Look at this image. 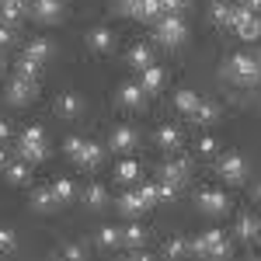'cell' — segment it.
<instances>
[{
	"mask_svg": "<svg viewBox=\"0 0 261 261\" xmlns=\"http://www.w3.org/2000/svg\"><path fill=\"white\" fill-rule=\"evenodd\" d=\"M53 195H56L60 205H66V202H73L77 188H73V181H70V178H56V181H53Z\"/></svg>",
	"mask_w": 261,
	"mask_h": 261,
	"instance_id": "f1b7e54d",
	"label": "cell"
},
{
	"mask_svg": "<svg viewBox=\"0 0 261 261\" xmlns=\"http://www.w3.org/2000/svg\"><path fill=\"white\" fill-rule=\"evenodd\" d=\"M119 213L122 216H129V220H136V216H143L146 213V202H143V195L133 188V192H125L119 199Z\"/></svg>",
	"mask_w": 261,
	"mask_h": 261,
	"instance_id": "9a60e30c",
	"label": "cell"
},
{
	"mask_svg": "<svg viewBox=\"0 0 261 261\" xmlns=\"http://www.w3.org/2000/svg\"><path fill=\"white\" fill-rule=\"evenodd\" d=\"M39 60H32V56H21L18 60V77H28V81H39Z\"/></svg>",
	"mask_w": 261,
	"mask_h": 261,
	"instance_id": "d6a6232c",
	"label": "cell"
},
{
	"mask_svg": "<svg viewBox=\"0 0 261 261\" xmlns=\"http://www.w3.org/2000/svg\"><path fill=\"white\" fill-rule=\"evenodd\" d=\"M35 98V81H28V77H14V81L7 84V105H28V101Z\"/></svg>",
	"mask_w": 261,
	"mask_h": 261,
	"instance_id": "52a82bcc",
	"label": "cell"
},
{
	"mask_svg": "<svg viewBox=\"0 0 261 261\" xmlns=\"http://www.w3.org/2000/svg\"><path fill=\"white\" fill-rule=\"evenodd\" d=\"M188 119L195 122V125H213V122L220 119V105H213V101H199V108H195Z\"/></svg>",
	"mask_w": 261,
	"mask_h": 261,
	"instance_id": "ffe728a7",
	"label": "cell"
},
{
	"mask_svg": "<svg viewBox=\"0 0 261 261\" xmlns=\"http://www.w3.org/2000/svg\"><path fill=\"white\" fill-rule=\"evenodd\" d=\"M11 251H18V233L11 226H0V254H11Z\"/></svg>",
	"mask_w": 261,
	"mask_h": 261,
	"instance_id": "d590c367",
	"label": "cell"
},
{
	"mask_svg": "<svg viewBox=\"0 0 261 261\" xmlns=\"http://www.w3.org/2000/svg\"><path fill=\"white\" fill-rule=\"evenodd\" d=\"M28 11H32V7H28L24 0H0V21L11 24V28H18L21 21L28 18Z\"/></svg>",
	"mask_w": 261,
	"mask_h": 261,
	"instance_id": "9c48e42d",
	"label": "cell"
},
{
	"mask_svg": "<svg viewBox=\"0 0 261 261\" xmlns=\"http://www.w3.org/2000/svg\"><path fill=\"white\" fill-rule=\"evenodd\" d=\"M258 60H261V56H258Z\"/></svg>",
	"mask_w": 261,
	"mask_h": 261,
	"instance_id": "f907efd6",
	"label": "cell"
},
{
	"mask_svg": "<svg viewBox=\"0 0 261 261\" xmlns=\"http://www.w3.org/2000/svg\"><path fill=\"white\" fill-rule=\"evenodd\" d=\"M119 11L129 14V18H136V14H140V0H119Z\"/></svg>",
	"mask_w": 261,
	"mask_h": 261,
	"instance_id": "b9f144b4",
	"label": "cell"
},
{
	"mask_svg": "<svg viewBox=\"0 0 261 261\" xmlns=\"http://www.w3.org/2000/svg\"><path fill=\"white\" fill-rule=\"evenodd\" d=\"M136 146V133L129 125H115L112 129V140H108V150H119V153H129Z\"/></svg>",
	"mask_w": 261,
	"mask_h": 261,
	"instance_id": "4fadbf2b",
	"label": "cell"
},
{
	"mask_svg": "<svg viewBox=\"0 0 261 261\" xmlns=\"http://www.w3.org/2000/svg\"><path fill=\"white\" fill-rule=\"evenodd\" d=\"M164 254H167V258H181V254H188V241H181V237L167 241V244H164Z\"/></svg>",
	"mask_w": 261,
	"mask_h": 261,
	"instance_id": "8d00e7d4",
	"label": "cell"
},
{
	"mask_svg": "<svg viewBox=\"0 0 261 261\" xmlns=\"http://www.w3.org/2000/svg\"><path fill=\"white\" fill-rule=\"evenodd\" d=\"M188 7V0H161V11L164 14H181Z\"/></svg>",
	"mask_w": 261,
	"mask_h": 261,
	"instance_id": "ab89813d",
	"label": "cell"
},
{
	"mask_svg": "<svg viewBox=\"0 0 261 261\" xmlns=\"http://www.w3.org/2000/svg\"><path fill=\"white\" fill-rule=\"evenodd\" d=\"M63 150H66V157H70V161L77 164V157H81V150H84V140H81V136H70V140L63 143Z\"/></svg>",
	"mask_w": 261,
	"mask_h": 261,
	"instance_id": "74e56055",
	"label": "cell"
},
{
	"mask_svg": "<svg viewBox=\"0 0 261 261\" xmlns=\"http://www.w3.org/2000/svg\"><path fill=\"white\" fill-rule=\"evenodd\" d=\"M84 108V101L73 94V91H63V94H56V112H60L63 119H77Z\"/></svg>",
	"mask_w": 261,
	"mask_h": 261,
	"instance_id": "2e32d148",
	"label": "cell"
},
{
	"mask_svg": "<svg viewBox=\"0 0 261 261\" xmlns=\"http://www.w3.org/2000/svg\"><path fill=\"white\" fill-rule=\"evenodd\" d=\"M7 136H11V125H7V122H4V119H0V143H4V140H7Z\"/></svg>",
	"mask_w": 261,
	"mask_h": 261,
	"instance_id": "f6af8a7d",
	"label": "cell"
},
{
	"mask_svg": "<svg viewBox=\"0 0 261 261\" xmlns=\"http://www.w3.org/2000/svg\"><path fill=\"white\" fill-rule=\"evenodd\" d=\"M202 241H205V254H209V258H226V254L233 251L223 230H205V233H202Z\"/></svg>",
	"mask_w": 261,
	"mask_h": 261,
	"instance_id": "30bf717a",
	"label": "cell"
},
{
	"mask_svg": "<svg viewBox=\"0 0 261 261\" xmlns=\"http://www.w3.org/2000/svg\"><path fill=\"white\" fill-rule=\"evenodd\" d=\"M258 230H261V223L254 220V216H247V213L237 216V237H241V241H254V237H258Z\"/></svg>",
	"mask_w": 261,
	"mask_h": 261,
	"instance_id": "d4e9b609",
	"label": "cell"
},
{
	"mask_svg": "<svg viewBox=\"0 0 261 261\" xmlns=\"http://www.w3.org/2000/svg\"><path fill=\"white\" fill-rule=\"evenodd\" d=\"M150 63H153V53H150V45H146V42H136V45L129 49V66L140 73L143 66H150Z\"/></svg>",
	"mask_w": 261,
	"mask_h": 261,
	"instance_id": "cb8c5ba5",
	"label": "cell"
},
{
	"mask_svg": "<svg viewBox=\"0 0 261 261\" xmlns=\"http://www.w3.org/2000/svg\"><path fill=\"white\" fill-rule=\"evenodd\" d=\"M199 205H202V213H209V216H223V213L230 209V199H226V192L202 188L199 192Z\"/></svg>",
	"mask_w": 261,
	"mask_h": 261,
	"instance_id": "8992f818",
	"label": "cell"
},
{
	"mask_svg": "<svg viewBox=\"0 0 261 261\" xmlns=\"http://www.w3.org/2000/svg\"><path fill=\"white\" fill-rule=\"evenodd\" d=\"M153 24H157V42L167 45V49H174L188 39V24L181 21V14H161Z\"/></svg>",
	"mask_w": 261,
	"mask_h": 261,
	"instance_id": "3957f363",
	"label": "cell"
},
{
	"mask_svg": "<svg viewBox=\"0 0 261 261\" xmlns=\"http://www.w3.org/2000/svg\"><path fill=\"white\" fill-rule=\"evenodd\" d=\"M140 87L146 91V94H157V91L164 87V70L157 66V63H150V66L140 70Z\"/></svg>",
	"mask_w": 261,
	"mask_h": 261,
	"instance_id": "5bb4252c",
	"label": "cell"
},
{
	"mask_svg": "<svg viewBox=\"0 0 261 261\" xmlns=\"http://www.w3.org/2000/svg\"><path fill=\"white\" fill-rule=\"evenodd\" d=\"M230 14H233V7L230 4H223V0H213V7H209V18L223 24V28H230Z\"/></svg>",
	"mask_w": 261,
	"mask_h": 261,
	"instance_id": "f546056e",
	"label": "cell"
},
{
	"mask_svg": "<svg viewBox=\"0 0 261 261\" xmlns=\"http://www.w3.org/2000/svg\"><path fill=\"white\" fill-rule=\"evenodd\" d=\"M188 174H192V164H188V161H167L161 167V178L171 181V185H178V188L188 181Z\"/></svg>",
	"mask_w": 261,
	"mask_h": 261,
	"instance_id": "7c38bea8",
	"label": "cell"
},
{
	"mask_svg": "<svg viewBox=\"0 0 261 261\" xmlns=\"http://www.w3.org/2000/svg\"><path fill=\"white\" fill-rule=\"evenodd\" d=\"M223 73L233 84H241V87H254L261 81V60L258 56H247V53H233L226 60V66H223Z\"/></svg>",
	"mask_w": 261,
	"mask_h": 261,
	"instance_id": "6da1fadb",
	"label": "cell"
},
{
	"mask_svg": "<svg viewBox=\"0 0 261 261\" xmlns=\"http://www.w3.org/2000/svg\"><path fill=\"white\" fill-rule=\"evenodd\" d=\"M143 241H146V230H143L136 220H129L125 226H122V244L133 251V247H143Z\"/></svg>",
	"mask_w": 261,
	"mask_h": 261,
	"instance_id": "603a6c76",
	"label": "cell"
},
{
	"mask_svg": "<svg viewBox=\"0 0 261 261\" xmlns=\"http://www.w3.org/2000/svg\"><path fill=\"white\" fill-rule=\"evenodd\" d=\"M32 205H35L39 213H49V209H56L60 202L53 195V188H35V192H32Z\"/></svg>",
	"mask_w": 261,
	"mask_h": 261,
	"instance_id": "484cf974",
	"label": "cell"
},
{
	"mask_svg": "<svg viewBox=\"0 0 261 261\" xmlns=\"http://www.w3.org/2000/svg\"><path fill=\"white\" fill-rule=\"evenodd\" d=\"M18 157L28 164H42L49 157V146H45V133H42V125H28L24 133H21L18 140Z\"/></svg>",
	"mask_w": 261,
	"mask_h": 261,
	"instance_id": "7a4b0ae2",
	"label": "cell"
},
{
	"mask_svg": "<svg viewBox=\"0 0 261 261\" xmlns=\"http://www.w3.org/2000/svg\"><path fill=\"white\" fill-rule=\"evenodd\" d=\"M143 101H146V91H143L136 81L122 84V91H119V105H122V108H140Z\"/></svg>",
	"mask_w": 261,
	"mask_h": 261,
	"instance_id": "e0dca14e",
	"label": "cell"
},
{
	"mask_svg": "<svg viewBox=\"0 0 261 261\" xmlns=\"http://www.w3.org/2000/svg\"><path fill=\"white\" fill-rule=\"evenodd\" d=\"M230 28L241 35L244 42H254L261 35V21H258V14L251 11V7H233V14H230Z\"/></svg>",
	"mask_w": 261,
	"mask_h": 261,
	"instance_id": "277c9868",
	"label": "cell"
},
{
	"mask_svg": "<svg viewBox=\"0 0 261 261\" xmlns=\"http://www.w3.org/2000/svg\"><path fill=\"white\" fill-rule=\"evenodd\" d=\"M216 150H220V146H216L213 136H202V140H199V153H202V157H213Z\"/></svg>",
	"mask_w": 261,
	"mask_h": 261,
	"instance_id": "60d3db41",
	"label": "cell"
},
{
	"mask_svg": "<svg viewBox=\"0 0 261 261\" xmlns=\"http://www.w3.org/2000/svg\"><path fill=\"white\" fill-rule=\"evenodd\" d=\"M115 244H122V230H115V226H101L98 230V247H115Z\"/></svg>",
	"mask_w": 261,
	"mask_h": 261,
	"instance_id": "e575fe53",
	"label": "cell"
},
{
	"mask_svg": "<svg viewBox=\"0 0 261 261\" xmlns=\"http://www.w3.org/2000/svg\"><path fill=\"white\" fill-rule=\"evenodd\" d=\"M153 140L161 150H181V143H185V133H181L178 125H171V122H164L161 129L153 133Z\"/></svg>",
	"mask_w": 261,
	"mask_h": 261,
	"instance_id": "8fae6325",
	"label": "cell"
},
{
	"mask_svg": "<svg viewBox=\"0 0 261 261\" xmlns=\"http://www.w3.org/2000/svg\"><path fill=\"white\" fill-rule=\"evenodd\" d=\"M101 161H105V146H98V143H87V140H84V150H81V157H77V164H81L84 171H94Z\"/></svg>",
	"mask_w": 261,
	"mask_h": 261,
	"instance_id": "ac0fdd59",
	"label": "cell"
},
{
	"mask_svg": "<svg viewBox=\"0 0 261 261\" xmlns=\"http://www.w3.org/2000/svg\"><path fill=\"white\" fill-rule=\"evenodd\" d=\"M254 195H258V199H261V181H258V185H254Z\"/></svg>",
	"mask_w": 261,
	"mask_h": 261,
	"instance_id": "c3c4849f",
	"label": "cell"
},
{
	"mask_svg": "<svg viewBox=\"0 0 261 261\" xmlns=\"http://www.w3.org/2000/svg\"><path fill=\"white\" fill-rule=\"evenodd\" d=\"M84 202H87L91 209H101V205L108 202V192H105V185H87V192H84Z\"/></svg>",
	"mask_w": 261,
	"mask_h": 261,
	"instance_id": "4dcf8cb0",
	"label": "cell"
},
{
	"mask_svg": "<svg viewBox=\"0 0 261 261\" xmlns=\"http://www.w3.org/2000/svg\"><path fill=\"white\" fill-rule=\"evenodd\" d=\"M136 192L143 195V202H146V209L161 205V195H157V185H153V181H136Z\"/></svg>",
	"mask_w": 261,
	"mask_h": 261,
	"instance_id": "1f68e13d",
	"label": "cell"
},
{
	"mask_svg": "<svg viewBox=\"0 0 261 261\" xmlns=\"http://www.w3.org/2000/svg\"><path fill=\"white\" fill-rule=\"evenodd\" d=\"M60 254H63V258H84V254H87V251H84L81 244H66V247H63Z\"/></svg>",
	"mask_w": 261,
	"mask_h": 261,
	"instance_id": "ee69618b",
	"label": "cell"
},
{
	"mask_svg": "<svg viewBox=\"0 0 261 261\" xmlns=\"http://www.w3.org/2000/svg\"><path fill=\"white\" fill-rule=\"evenodd\" d=\"M199 94H195V91H178V94H174V108H178L181 115H192V112H195V108H199Z\"/></svg>",
	"mask_w": 261,
	"mask_h": 261,
	"instance_id": "4316f807",
	"label": "cell"
},
{
	"mask_svg": "<svg viewBox=\"0 0 261 261\" xmlns=\"http://www.w3.org/2000/svg\"><path fill=\"white\" fill-rule=\"evenodd\" d=\"M4 167H7V146L0 143V171H4Z\"/></svg>",
	"mask_w": 261,
	"mask_h": 261,
	"instance_id": "7dc6e473",
	"label": "cell"
},
{
	"mask_svg": "<svg viewBox=\"0 0 261 261\" xmlns=\"http://www.w3.org/2000/svg\"><path fill=\"white\" fill-rule=\"evenodd\" d=\"M87 45H91L94 53H108V49L115 45L112 28H91V32H87Z\"/></svg>",
	"mask_w": 261,
	"mask_h": 261,
	"instance_id": "d6986e66",
	"label": "cell"
},
{
	"mask_svg": "<svg viewBox=\"0 0 261 261\" xmlns=\"http://www.w3.org/2000/svg\"><path fill=\"white\" fill-rule=\"evenodd\" d=\"M157 195H161V202H171L174 195H178V185H171V181H157Z\"/></svg>",
	"mask_w": 261,
	"mask_h": 261,
	"instance_id": "f35d334b",
	"label": "cell"
},
{
	"mask_svg": "<svg viewBox=\"0 0 261 261\" xmlns=\"http://www.w3.org/2000/svg\"><path fill=\"white\" fill-rule=\"evenodd\" d=\"M11 42H14V28H11V24H4V21H0V49H7V45H11Z\"/></svg>",
	"mask_w": 261,
	"mask_h": 261,
	"instance_id": "7bdbcfd3",
	"label": "cell"
},
{
	"mask_svg": "<svg viewBox=\"0 0 261 261\" xmlns=\"http://www.w3.org/2000/svg\"><path fill=\"white\" fill-rule=\"evenodd\" d=\"M241 4H244V7H251L254 14H258V11H261V0H241Z\"/></svg>",
	"mask_w": 261,
	"mask_h": 261,
	"instance_id": "bcb514c9",
	"label": "cell"
},
{
	"mask_svg": "<svg viewBox=\"0 0 261 261\" xmlns=\"http://www.w3.org/2000/svg\"><path fill=\"white\" fill-rule=\"evenodd\" d=\"M0 70H4V56H0Z\"/></svg>",
	"mask_w": 261,
	"mask_h": 261,
	"instance_id": "681fc988",
	"label": "cell"
},
{
	"mask_svg": "<svg viewBox=\"0 0 261 261\" xmlns=\"http://www.w3.org/2000/svg\"><path fill=\"white\" fill-rule=\"evenodd\" d=\"M21 56H32V60H49L53 56V45H49V39H28L24 42V49H21Z\"/></svg>",
	"mask_w": 261,
	"mask_h": 261,
	"instance_id": "7402d4cb",
	"label": "cell"
},
{
	"mask_svg": "<svg viewBox=\"0 0 261 261\" xmlns=\"http://www.w3.org/2000/svg\"><path fill=\"white\" fill-rule=\"evenodd\" d=\"M28 7H32V14H35L42 24H56V21L63 18V0H32Z\"/></svg>",
	"mask_w": 261,
	"mask_h": 261,
	"instance_id": "ba28073f",
	"label": "cell"
},
{
	"mask_svg": "<svg viewBox=\"0 0 261 261\" xmlns=\"http://www.w3.org/2000/svg\"><path fill=\"white\" fill-rule=\"evenodd\" d=\"M164 11H161V0H140V21H157Z\"/></svg>",
	"mask_w": 261,
	"mask_h": 261,
	"instance_id": "836d02e7",
	"label": "cell"
},
{
	"mask_svg": "<svg viewBox=\"0 0 261 261\" xmlns=\"http://www.w3.org/2000/svg\"><path fill=\"white\" fill-rule=\"evenodd\" d=\"M4 178L11 181V185H24V181L32 178V164L18 157L14 164H7V167H4Z\"/></svg>",
	"mask_w": 261,
	"mask_h": 261,
	"instance_id": "44dd1931",
	"label": "cell"
},
{
	"mask_svg": "<svg viewBox=\"0 0 261 261\" xmlns=\"http://www.w3.org/2000/svg\"><path fill=\"white\" fill-rule=\"evenodd\" d=\"M115 181H122V185H136V181H140V164L136 161H122L119 167H115Z\"/></svg>",
	"mask_w": 261,
	"mask_h": 261,
	"instance_id": "83f0119b",
	"label": "cell"
},
{
	"mask_svg": "<svg viewBox=\"0 0 261 261\" xmlns=\"http://www.w3.org/2000/svg\"><path fill=\"white\" fill-rule=\"evenodd\" d=\"M220 178H226L230 185H241L247 178V161H244L241 153H226L220 157Z\"/></svg>",
	"mask_w": 261,
	"mask_h": 261,
	"instance_id": "5b68a950",
	"label": "cell"
}]
</instances>
